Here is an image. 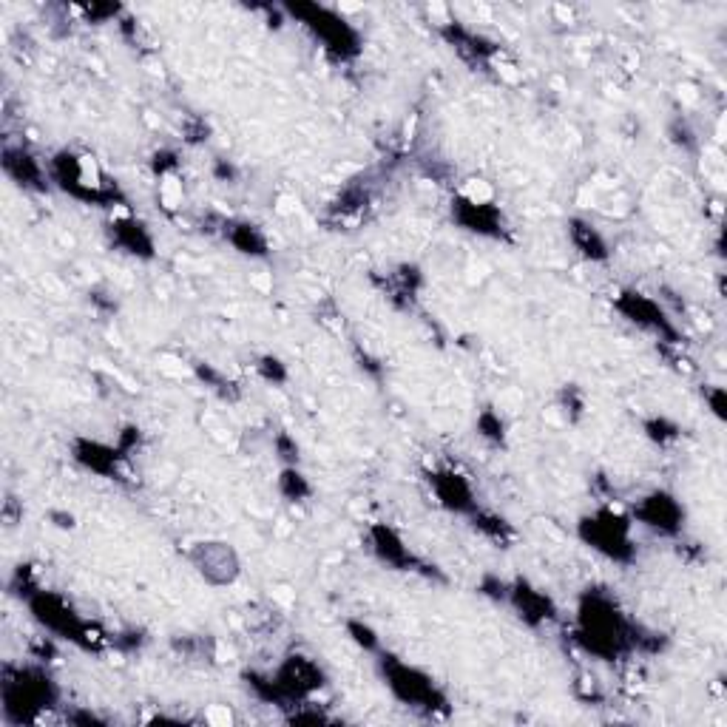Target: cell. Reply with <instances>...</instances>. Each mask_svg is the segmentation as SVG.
<instances>
[{
  "label": "cell",
  "instance_id": "6da1fadb",
  "mask_svg": "<svg viewBox=\"0 0 727 727\" xmlns=\"http://www.w3.org/2000/svg\"><path fill=\"white\" fill-rule=\"evenodd\" d=\"M577 639L588 654L600 659H617L625 651H631V645H637L639 637L611 597H605L600 591H588L577 614Z\"/></svg>",
  "mask_w": 727,
  "mask_h": 727
},
{
  "label": "cell",
  "instance_id": "4fadbf2b",
  "mask_svg": "<svg viewBox=\"0 0 727 727\" xmlns=\"http://www.w3.org/2000/svg\"><path fill=\"white\" fill-rule=\"evenodd\" d=\"M373 549L375 554L390 563V566H415V557L409 554V549L404 546V540L398 534L387 529V526H378L373 529Z\"/></svg>",
  "mask_w": 727,
  "mask_h": 727
},
{
  "label": "cell",
  "instance_id": "3957f363",
  "mask_svg": "<svg viewBox=\"0 0 727 727\" xmlns=\"http://www.w3.org/2000/svg\"><path fill=\"white\" fill-rule=\"evenodd\" d=\"M248 679L253 693L273 705H299L324 685L321 668L307 657H290L273 676L250 674Z\"/></svg>",
  "mask_w": 727,
  "mask_h": 727
},
{
  "label": "cell",
  "instance_id": "5b68a950",
  "mask_svg": "<svg viewBox=\"0 0 727 727\" xmlns=\"http://www.w3.org/2000/svg\"><path fill=\"white\" fill-rule=\"evenodd\" d=\"M29 608H32L35 620L40 622L43 628H49L52 634L91 648L89 625L74 614V608H71L63 597L49 594V591H37V594L29 597Z\"/></svg>",
  "mask_w": 727,
  "mask_h": 727
},
{
  "label": "cell",
  "instance_id": "8fae6325",
  "mask_svg": "<svg viewBox=\"0 0 727 727\" xmlns=\"http://www.w3.org/2000/svg\"><path fill=\"white\" fill-rule=\"evenodd\" d=\"M455 216L463 228L483 233V236H500V216L495 208L483 205V202H469V199H458L455 205Z\"/></svg>",
  "mask_w": 727,
  "mask_h": 727
},
{
  "label": "cell",
  "instance_id": "9c48e42d",
  "mask_svg": "<svg viewBox=\"0 0 727 727\" xmlns=\"http://www.w3.org/2000/svg\"><path fill=\"white\" fill-rule=\"evenodd\" d=\"M617 307H620L628 319L637 321L642 327H648V330H654V333H662V336H674V330H671L668 319L662 316V310H659L651 299H645V296H639V293H625V299H620Z\"/></svg>",
  "mask_w": 727,
  "mask_h": 727
},
{
  "label": "cell",
  "instance_id": "e0dca14e",
  "mask_svg": "<svg viewBox=\"0 0 727 727\" xmlns=\"http://www.w3.org/2000/svg\"><path fill=\"white\" fill-rule=\"evenodd\" d=\"M571 233H574V242H577V248L583 250L586 256H591V259H603V256H605L603 239H600L597 233L591 231V228L580 225V222H574Z\"/></svg>",
  "mask_w": 727,
  "mask_h": 727
},
{
  "label": "cell",
  "instance_id": "7c38bea8",
  "mask_svg": "<svg viewBox=\"0 0 727 727\" xmlns=\"http://www.w3.org/2000/svg\"><path fill=\"white\" fill-rule=\"evenodd\" d=\"M432 483H435V495H438V500L444 503L446 509H452V512H472L475 509L472 489H469V483L461 475L444 472V475H435Z\"/></svg>",
  "mask_w": 727,
  "mask_h": 727
},
{
  "label": "cell",
  "instance_id": "8992f818",
  "mask_svg": "<svg viewBox=\"0 0 727 727\" xmlns=\"http://www.w3.org/2000/svg\"><path fill=\"white\" fill-rule=\"evenodd\" d=\"M580 537L591 549L603 551L611 560H628L631 557V523L628 517L614 512H597L580 523Z\"/></svg>",
  "mask_w": 727,
  "mask_h": 727
},
{
  "label": "cell",
  "instance_id": "277c9868",
  "mask_svg": "<svg viewBox=\"0 0 727 727\" xmlns=\"http://www.w3.org/2000/svg\"><path fill=\"white\" fill-rule=\"evenodd\" d=\"M381 671L387 679V688H390L404 705L421 710H438L446 705V696L438 691V685L432 682V676H426L424 671L412 668L407 662L395 657L381 659Z\"/></svg>",
  "mask_w": 727,
  "mask_h": 727
},
{
  "label": "cell",
  "instance_id": "52a82bcc",
  "mask_svg": "<svg viewBox=\"0 0 727 727\" xmlns=\"http://www.w3.org/2000/svg\"><path fill=\"white\" fill-rule=\"evenodd\" d=\"M637 517L645 526H651L662 534H674L682 526V509H679L674 497L665 495V492H654L651 497H645L642 506L637 509Z\"/></svg>",
  "mask_w": 727,
  "mask_h": 727
},
{
  "label": "cell",
  "instance_id": "2e32d148",
  "mask_svg": "<svg viewBox=\"0 0 727 727\" xmlns=\"http://www.w3.org/2000/svg\"><path fill=\"white\" fill-rule=\"evenodd\" d=\"M117 242L131 253L151 256V236L142 231V225H137V222H120L117 225Z\"/></svg>",
  "mask_w": 727,
  "mask_h": 727
},
{
  "label": "cell",
  "instance_id": "30bf717a",
  "mask_svg": "<svg viewBox=\"0 0 727 727\" xmlns=\"http://www.w3.org/2000/svg\"><path fill=\"white\" fill-rule=\"evenodd\" d=\"M509 597H512V603L520 611V617L526 622H532V625H540V622L554 617V605H551L549 597L543 591L529 588L526 583H515V586L509 588Z\"/></svg>",
  "mask_w": 727,
  "mask_h": 727
},
{
  "label": "cell",
  "instance_id": "ba28073f",
  "mask_svg": "<svg viewBox=\"0 0 727 727\" xmlns=\"http://www.w3.org/2000/svg\"><path fill=\"white\" fill-rule=\"evenodd\" d=\"M313 15L316 18H310L307 23H310V29L316 32V35H321V40L327 43V49H333V52H338L341 57L344 54H355V32L344 23V20H338L333 18L330 12H324V9H313Z\"/></svg>",
  "mask_w": 727,
  "mask_h": 727
},
{
  "label": "cell",
  "instance_id": "9a60e30c",
  "mask_svg": "<svg viewBox=\"0 0 727 727\" xmlns=\"http://www.w3.org/2000/svg\"><path fill=\"white\" fill-rule=\"evenodd\" d=\"M74 458L83 463L86 469H94L100 475H111L117 469V452L111 446L94 444V441H80L74 449Z\"/></svg>",
  "mask_w": 727,
  "mask_h": 727
},
{
  "label": "cell",
  "instance_id": "5bb4252c",
  "mask_svg": "<svg viewBox=\"0 0 727 727\" xmlns=\"http://www.w3.org/2000/svg\"><path fill=\"white\" fill-rule=\"evenodd\" d=\"M3 168H6L9 177L18 179L20 185H37L40 188L43 171H40V165H37V160L29 151H23V148H6L3 151Z\"/></svg>",
  "mask_w": 727,
  "mask_h": 727
},
{
  "label": "cell",
  "instance_id": "7a4b0ae2",
  "mask_svg": "<svg viewBox=\"0 0 727 727\" xmlns=\"http://www.w3.org/2000/svg\"><path fill=\"white\" fill-rule=\"evenodd\" d=\"M60 699L54 679L37 665L12 668L6 665L0 682V705L6 725H26L37 722L40 713L52 710Z\"/></svg>",
  "mask_w": 727,
  "mask_h": 727
}]
</instances>
